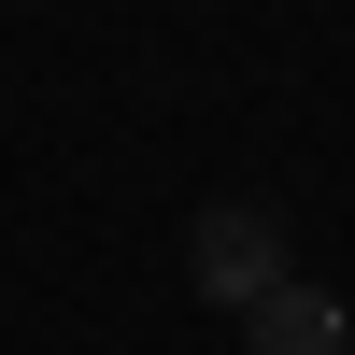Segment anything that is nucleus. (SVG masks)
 <instances>
[{"label": "nucleus", "mask_w": 355, "mask_h": 355, "mask_svg": "<svg viewBox=\"0 0 355 355\" xmlns=\"http://www.w3.org/2000/svg\"><path fill=\"white\" fill-rule=\"evenodd\" d=\"M185 284L242 327L270 284H299V256H284V214L270 199H199V227H185Z\"/></svg>", "instance_id": "obj_1"}, {"label": "nucleus", "mask_w": 355, "mask_h": 355, "mask_svg": "<svg viewBox=\"0 0 355 355\" xmlns=\"http://www.w3.org/2000/svg\"><path fill=\"white\" fill-rule=\"evenodd\" d=\"M242 341L256 355H355V299L341 284H270V299L242 313Z\"/></svg>", "instance_id": "obj_2"}]
</instances>
